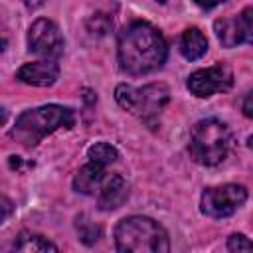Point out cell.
<instances>
[{
	"label": "cell",
	"mask_w": 253,
	"mask_h": 253,
	"mask_svg": "<svg viewBox=\"0 0 253 253\" xmlns=\"http://www.w3.org/2000/svg\"><path fill=\"white\" fill-rule=\"evenodd\" d=\"M75 125V113L69 107L63 105H42L36 109H28L22 115H18L10 136L24 144L26 148L36 146L42 142L47 134L59 130V128H71Z\"/></svg>",
	"instance_id": "obj_2"
},
{
	"label": "cell",
	"mask_w": 253,
	"mask_h": 253,
	"mask_svg": "<svg viewBox=\"0 0 253 253\" xmlns=\"http://www.w3.org/2000/svg\"><path fill=\"white\" fill-rule=\"evenodd\" d=\"M202 10H211V8H215V6H219V4H223V2H227V0H194Z\"/></svg>",
	"instance_id": "obj_19"
},
{
	"label": "cell",
	"mask_w": 253,
	"mask_h": 253,
	"mask_svg": "<svg viewBox=\"0 0 253 253\" xmlns=\"http://www.w3.org/2000/svg\"><path fill=\"white\" fill-rule=\"evenodd\" d=\"M119 65L128 75H146L160 69L168 57V43L158 28L148 22H132L117 42Z\"/></svg>",
	"instance_id": "obj_1"
},
{
	"label": "cell",
	"mask_w": 253,
	"mask_h": 253,
	"mask_svg": "<svg viewBox=\"0 0 253 253\" xmlns=\"http://www.w3.org/2000/svg\"><path fill=\"white\" fill-rule=\"evenodd\" d=\"M208 51V40L204 36V32L196 26L186 28L180 36V53L184 59L188 61H196L202 55H206Z\"/></svg>",
	"instance_id": "obj_13"
},
{
	"label": "cell",
	"mask_w": 253,
	"mask_h": 253,
	"mask_svg": "<svg viewBox=\"0 0 253 253\" xmlns=\"http://www.w3.org/2000/svg\"><path fill=\"white\" fill-rule=\"evenodd\" d=\"M107 166L103 164H97V162H87L85 166H81L73 178V190L79 192V194H85V196H95L103 184V180L107 178V172H105Z\"/></svg>",
	"instance_id": "obj_12"
},
{
	"label": "cell",
	"mask_w": 253,
	"mask_h": 253,
	"mask_svg": "<svg viewBox=\"0 0 253 253\" xmlns=\"http://www.w3.org/2000/svg\"><path fill=\"white\" fill-rule=\"evenodd\" d=\"M227 249L233 251V253H239V251H253V241L243 235V233H231L227 237Z\"/></svg>",
	"instance_id": "obj_17"
},
{
	"label": "cell",
	"mask_w": 253,
	"mask_h": 253,
	"mask_svg": "<svg viewBox=\"0 0 253 253\" xmlns=\"http://www.w3.org/2000/svg\"><path fill=\"white\" fill-rule=\"evenodd\" d=\"M14 249L16 251H24V253H45L57 251V245L51 243L47 237L40 235V233H32V231H22L16 241H14Z\"/></svg>",
	"instance_id": "obj_14"
},
{
	"label": "cell",
	"mask_w": 253,
	"mask_h": 253,
	"mask_svg": "<svg viewBox=\"0 0 253 253\" xmlns=\"http://www.w3.org/2000/svg\"><path fill=\"white\" fill-rule=\"evenodd\" d=\"M213 32L223 47L253 43V6L243 8L231 18H217L213 22Z\"/></svg>",
	"instance_id": "obj_9"
},
{
	"label": "cell",
	"mask_w": 253,
	"mask_h": 253,
	"mask_svg": "<svg viewBox=\"0 0 253 253\" xmlns=\"http://www.w3.org/2000/svg\"><path fill=\"white\" fill-rule=\"evenodd\" d=\"M128 198V184L121 174H107L99 192H97V206L103 211L117 210Z\"/></svg>",
	"instance_id": "obj_11"
},
{
	"label": "cell",
	"mask_w": 253,
	"mask_h": 253,
	"mask_svg": "<svg viewBox=\"0 0 253 253\" xmlns=\"http://www.w3.org/2000/svg\"><path fill=\"white\" fill-rule=\"evenodd\" d=\"M233 146L229 126L217 119H202L190 130L188 150L194 162L202 166H217L223 162Z\"/></svg>",
	"instance_id": "obj_4"
},
{
	"label": "cell",
	"mask_w": 253,
	"mask_h": 253,
	"mask_svg": "<svg viewBox=\"0 0 253 253\" xmlns=\"http://www.w3.org/2000/svg\"><path fill=\"white\" fill-rule=\"evenodd\" d=\"M115 99L126 113L154 128L158 117L170 101V89L164 83H148L142 87L121 83L115 89Z\"/></svg>",
	"instance_id": "obj_5"
},
{
	"label": "cell",
	"mask_w": 253,
	"mask_h": 253,
	"mask_svg": "<svg viewBox=\"0 0 253 253\" xmlns=\"http://www.w3.org/2000/svg\"><path fill=\"white\" fill-rule=\"evenodd\" d=\"M156 2H160V4H164V2H166V0H156Z\"/></svg>",
	"instance_id": "obj_23"
},
{
	"label": "cell",
	"mask_w": 253,
	"mask_h": 253,
	"mask_svg": "<svg viewBox=\"0 0 253 253\" xmlns=\"http://www.w3.org/2000/svg\"><path fill=\"white\" fill-rule=\"evenodd\" d=\"M28 49L43 59H57L63 53V36L55 22L38 18L28 28Z\"/></svg>",
	"instance_id": "obj_8"
},
{
	"label": "cell",
	"mask_w": 253,
	"mask_h": 253,
	"mask_svg": "<svg viewBox=\"0 0 253 253\" xmlns=\"http://www.w3.org/2000/svg\"><path fill=\"white\" fill-rule=\"evenodd\" d=\"M75 227H77V233L81 237V241L85 245H93L99 237H101V227L95 225L93 221H89L85 215H79L77 221H75Z\"/></svg>",
	"instance_id": "obj_16"
},
{
	"label": "cell",
	"mask_w": 253,
	"mask_h": 253,
	"mask_svg": "<svg viewBox=\"0 0 253 253\" xmlns=\"http://www.w3.org/2000/svg\"><path fill=\"white\" fill-rule=\"evenodd\" d=\"M8 211H10V202H8V198H4V215H2V219L8 217Z\"/></svg>",
	"instance_id": "obj_21"
},
{
	"label": "cell",
	"mask_w": 253,
	"mask_h": 253,
	"mask_svg": "<svg viewBox=\"0 0 253 253\" xmlns=\"http://www.w3.org/2000/svg\"><path fill=\"white\" fill-rule=\"evenodd\" d=\"M247 200V190L241 184H221L211 186L202 192L200 210L204 215L213 219H223L233 215Z\"/></svg>",
	"instance_id": "obj_6"
},
{
	"label": "cell",
	"mask_w": 253,
	"mask_h": 253,
	"mask_svg": "<svg viewBox=\"0 0 253 253\" xmlns=\"http://www.w3.org/2000/svg\"><path fill=\"white\" fill-rule=\"evenodd\" d=\"M231 85H233V71L223 61L206 69H196L194 73H190L186 81V87L190 89V93L200 99L211 97L213 93L229 91Z\"/></svg>",
	"instance_id": "obj_7"
},
{
	"label": "cell",
	"mask_w": 253,
	"mask_h": 253,
	"mask_svg": "<svg viewBox=\"0 0 253 253\" xmlns=\"http://www.w3.org/2000/svg\"><path fill=\"white\" fill-rule=\"evenodd\" d=\"M59 77V65L57 59H40L24 63L16 71V79H20L26 85L34 87H51Z\"/></svg>",
	"instance_id": "obj_10"
},
{
	"label": "cell",
	"mask_w": 253,
	"mask_h": 253,
	"mask_svg": "<svg viewBox=\"0 0 253 253\" xmlns=\"http://www.w3.org/2000/svg\"><path fill=\"white\" fill-rule=\"evenodd\" d=\"M22 2H24L28 8H32V10H34V8H40V6H42L45 0H22Z\"/></svg>",
	"instance_id": "obj_20"
},
{
	"label": "cell",
	"mask_w": 253,
	"mask_h": 253,
	"mask_svg": "<svg viewBox=\"0 0 253 253\" xmlns=\"http://www.w3.org/2000/svg\"><path fill=\"white\" fill-rule=\"evenodd\" d=\"M241 111H243V115H245L247 119H253V89L243 97V101H241Z\"/></svg>",
	"instance_id": "obj_18"
},
{
	"label": "cell",
	"mask_w": 253,
	"mask_h": 253,
	"mask_svg": "<svg viewBox=\"0 0 253 253\" xmlns=\"http://www.w3.org/2000/svg\"><path fill=\"white\" fill-rule=\"evenodd\" d=\"M115 247L121 253H168L166 229L146 215H128L115 227Z\"/></svg>",
	"instance_id": "obj_3"
},
{
	"label": "cell",
	"mask_w": 253,
	"mask_h": 253,
	"mask_svg": "<svg viewBox=\"0 0 253 253\" xmlns=\"http://www.w3.org/2000/svg\"><path fill=\"white\" fill-rule=\"evenodd\" d=\"M87 158H89L91 162L109 166V164L117 162V158H119V150H117L111 142L101 140V142H95V144H91V146L87 148Z\"/></svg>",
	"instance_id": "obj_15"
},
{
	"label": "cell",
	"mask_w": 253,
	"mask_h": 253,
	"mask_svg": "<svg viewBox=\"0 0 253 253\" xmlns=\"http://www.w3.org/2000/svg\"><path fill=\"white\" fill-rule=\"evenodd\" d=\"M247 146H249V148H253V134L247 138Z\"/></svg>",
	"instance_id": "obj_22"
}]
</instances>
